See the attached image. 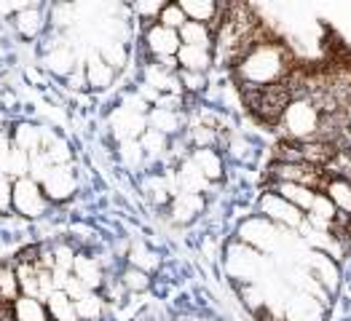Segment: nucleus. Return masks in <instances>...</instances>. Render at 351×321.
I'll list each match as a JSON object with an SVG mask.
<instances>
[{"instance_id": "obj_1", "label": "nucleus", "mask_w": 351, "mask_h": 321, "mask_svg": "<svg viewBox=\"0 0 351 321\" xmlns=\"http://www.w3.org/2000/svg\"><path fill=\"white\" fill-rule=\"evenodd\" d=\"M234 75L239 88H268L285 84L293 75V51L276 38L261 40L236 64Z\"/></svg>"}, {"instance_id": "obj_2", "label": "nucleus", "mask_w": 351, "mask_h": 321, "mask_svg": "<svg viewBox=\"0 0 351 321\" xmlns=\"http://www.w3.org/2000/svg\"><path fill=\"white\" fill-rule=\"evenodd\" d=\"M279 123H282L287 140H293V142L317 140L319 126H322V110L317 107V102L311 97H295Z\"/></svg>"}, {"instance_id": "obj_3", "label": "nucleus", "mask_w": 351, "mask_h": 321, "mask_svg": "<svg viewBox=\"0 0 351 321\" xmlns=\"http://www.w3.org/2000/svg\"><path fill=\"white\" fill-rule=\"evenodd\" d=\"M263 268L265 260L261 252H255L252 246L241 244L239 238L234 244H228V249H226V270H228V276L234 279L236 284H241V287L258 284L261 276H263Z\"/></svg>"}, {"instance_id": "obj_4", "label": "nucleus", "mask_w": 351, "mask_h": 321, "mask_svg": "<svg viewBox=\"0 0 351 321\" xmlns=\"http://www.w3.org/2000/svg\"><path fill=\"white\" fill-rule=\"evenodd\" d=\"M239 241L252 246L255 252H276L285 241V228L274 225L271 220H265L263 214L258 217H247L241 225H239Z\"/></svg>"}, {"instance_id": "obj_5", "label": "nucleus", "mask_w": 351, "mask_h": 321, "mask_svg": "<svg viewBox=\"0 0 351 321\" xmlns=\"http://www.w3.org/2000/svg\"><path fill=\"white\" fill-rule=\"evenodd\" d=\"M258 211L263 214L265 220H271L274 225L285 228V231H300L306 225V211H300L298 206H293L290 201H285L279 193L265 190L258 201Z\"/></svg>"}, {"instance_id": "obj_6", "label": "nucleus", "mask_w": 351, "mask_h": 321, "mask_svg": "<svg viewBox=\"0 0 351 321\" xmlns=\"http://www.w3.org/2000/svg\"><path fill=\"white\" fill-rule=\"evenodd\" d=\"M268 179L271 182H298V185H306V188H314V190H324V182H327V172L317 169L311 164H285V161H274L268 166Z\"/></svg>"}, {"instance_id": "obj_7", "label": "nucleus", "mask_w": 351, "mask_h": 321, "mask_svg": "<svg viewBox=\"0 0 351 321\" xmlns=\"http://www.w3.org/2000/svg\"><path fill=\"white\" fill-rule=\"evenodd\" d=\"M49 206V198L40 188V182H35L32 177H22V179H14V211L27 217V220H35L46 211Z\"/></svg>"}, {"instance_id": "obj_8", "label": "nucleus", "mask_w": 351, "mask_h": 321, "mask_svg": "<svg viewBox=\"0 0 351 321\" xmlns=\"http://www.w3.org/2000/svg\"><path fill=\"white\" fill-rule=\"evenodd\" d=\"M145 49L150 51L153 59H167V57H177L180 49H182V40H180V32L177 29H169L164 25H150L145 27Z\"/></svg>"}, {"instance_id": "obj_9", "label": "nucleus", "mask_w": 351, "mask_h": 321, "mask_svg": "<svg viewBox=\"0 0 351 321\" xmlns=\"http://www.w3.org/2000/svg\"><path fill=\"white\" fill-rule=\"evenodd\" d=\"M303 265L308 268V273L327 290V294L338 292V287H341V268H338V263H335L332 257H327L322 252H314V249H311V252L306 255Z\"/></svg>"}, {"instance_id": "obj_10", "label": "nucleus", "mask_w": 351, "mask_h": 321, "mask_svg": "<svg viewBox=\"0 0 351 321\" xmlns=\"http://www.w3.org/2000/svg\"><path fill=\"white\" fill-rule=\"evenodd\" d=\"M40 188H43L49 201H70L75 188H78V179L70 172V166H54L49 177L40 182Z\"/></svg>"}, {"instance_id": "obj_11", "label": "nucleus", "mask_w": 351, "mask_h": 321, "mask_svg": "<svg viewBox=\"0 0 351 321\" xmlns=\"http://www.w3.org/2000/svg\"><path fill=\"white\" fill-rule=\"evenodd\" d=\"M113 131L121 142H129V140H140L147 131V118L145 113H137L134 107L123 105L121 110L113 113Z\"/></svg>"}, {"instance_id": "obj_12", "label": "nucleus", "mask_w": 351, "mask_h": 321, "mask_svg": "<svg viewBox=\"0 0 351 321\" xmlns=\"http://www.w3.org/2000/svg\"><path fill=\"white\" fill-rule=\"evenodd\" d=\"M285 321H324V303L306 292H298L287 300Z\"/></svg>"}, {"instance_id": "obj_13", "label": "nucleus", "mask_w": 351, "mask_h": 321, "mask_svg": "<svg viewBox=\"0 0 351 321\" xmlns=\"http://www.w3.org/2000/svg\"><path fill=\"white\" fill-rule=\"evenodd\" d=\"M180 8L185 11L188 22L209 25L212 32L220 27V22H223V5H217L215 0H180Z\"/></svg>"}, {"instance_id": "obj_14", "label": "nucleus", "mask_w": 351, "mask_h": 321, "mask_svg": "<svg viewBox=\"0 0 351 321\" xmlns=\"http://www.w3.org/2000/svg\"><path fill=\"white\" fill-rule=\"evenodd\" d=\"M335 220H338V209L332 206V201L324 193H319L314 206L306 211V225L311 231H319V233H332Z\"/></svg>"}, {"instance_id": "obj_15", "label": "nucleus", "mask_w": 351, "mask_h": 321, "mask_svg": "<svg viewBox=\"0 0 351 321\" xmlns=\"http://www.w3.org/2000/svg\"><path fill=\"white\" fill-rule=\"evenodd\" d=\"M177 190L180 193H204L212 188V182L202 175V169L193 164V158L188 155V158H182V164H180V169H177Z\"/></svg>"}, {"instance_id": "obj_16", "label": "nucleus", "mask_w": 351, "mask_h": 321, "mask_svg": "<svg viewBox=\"0 0 351 321\" xmlns=\"http://www.w3.org/2000/svg\"><path fill=\"white\" fill-rule=\"evenodd\" d=\"M268 190L279 193L285 201H290L293 206H298L300 211H308V209L314 206V201H317V196H319V190L306 188V185H298V182H271Z\"/></svg>"}, {"instance_id": "obj_17", "label": "nucleus", "mask_w": 351, "mask_h": 321, "mask_svg": "<svg viewBox=\"0 0 351 321\" xmlns=\"http://www.w3.org/2000/svg\"><path fill=\"white\" fill-rule=\"evenodd\" d=\"M204 211V196L199 193H177L169 204V214L175 222H191Z\"/></svg>"}, {"instance_id": "obj_18", "label": "nucleus", "mask_w": 351, "mask_h": 321, "mask_svg": "<svg viewBox=\"0 0 351 321\" xmlns=\"http://www.w3.org/2000/svg\"><path fill=\"white\" fill-rule=\"evenodd\" d=\"M8 308H11V316H14V321H51L46 303H43V300H38V297L19 294V297H16V300H14Z\"/></svg>"}, {"instance_id": "obj_19", "label": "nucleus", "mask_w": 351, "mask_h": 321, "mask_svg": "<svg viewBox=\"0 0 351 321\" xmlns=\"http://www.w3.org/2000/svg\"><path fill=\"white\" fill-rule=\"evenodd\" d=\"M322 193L332 201L338 214L351 217V179H346V177H327Z\"/></svg>"}, {"instance_id": "obj_20", "label": "nucleus", "mask_w": 351, "mask_h": 321, "mask_svg": "<svg viewBox=\"0 0 351 321\" xmlns=\"http://www.w3.org/2000/svg\"><path fill=\"white\" fill-rule=\"evenodd\" d=\"M193 164L202 169V175L209 179V182H220L223 175H226V166H223V155L215 150V147H202V150H193L191 153Z\"/></svg>"}, {"instance_id": "obj_21", "label": "nucleus", "mask_w": 351, "mask_h": 321, "mask_svg": "<svg viewBox=\"0 0 351 321\" xmlns=\"http://www.w3.org/2000/svg\"><path fill=\"white\" fill-rule=\"evenodd\" d=\"M177 62H180V70H188V73H206L215 62V54L209 49H199V46H182L180 54H177Z\"/></svg>"}, {"instance_id": "obj_22", "label": "nucleus", "mask_w": 351, "mask_h": 321, "mask_svg": "<svg viewBox=\"0 0 351 321\" xmlns=\"http://www.w3.org/2000/svg\"><path fill=\"white\" fill-rule=\"evenodd\" d=\"M46 308H49L51 321H81L78 311H75V300L64 290H54V292L49 294Z\"/></svg>"}, {"instance_id": "obj_23", "label": "nucleus", "mask_w": 351, "mask_h": 321, "mask_svg": "<svg viewBox=\"0 0 351 321\" xmlns=\"http://www.w3.org/2000/svg\"><path fill=\"white\" fill-rule=\"evenodd\" d=\"M11 22H14V29L22 35V38H38L40 35V29H43V14H40V8H35V5H25L19 14H14L11 16Z\"/></svg>"}, {"instance_id": "obj_24", "label": "nucleus", "mask_w": 351, "mask_h": 321, "mask_svg": "<svg viewBox=\"0 0 351 321\" xmlns=\"http://www.w3.org/2000/svg\"><path fill=\"white\" fill-rule=\"evenodd\" d=\"M73 276L81 279V281L86 284V290H91V292H97V290L105 284V279H102V268H99V263H97L94 257H88V255H78V257H75Z\"/></svg>"}, {"instance_id": "obj_25", "label": "nucleus", "mask_w": 351, "mask_h": 321, "mask_svg": "<svg viewBox=\"0 0 351 321\" xmlns=\"http://www.w3.org/2000/svg\"><path fill=\"white\" fill-rule=\"evenodd\" d=\"M86 78H88V86L102 91V88H108L113 84L116 70L99 57V51H97V54H91V57L86 59Z\"/></svg>"}, {"instance_id": "obj_26", "label": "nucleus", "mask_w": 351, "mask_h": 321, "mask_svg": "<svg viewBox=\"0 0 351 321\" xmlns=\"http://www.w3.org/2000/svg\"><path fill=\"white\" fill-rule=\"evenodd\" d=\"M14 145L19 150H25L29 155L40 153L43 150V129L40 126H32V123H16L14 126Z\"/></svg>"}, {"instance_id": "obj_27", "label": "nucleus", "mask_w": 351, "mask_h": 321, "mask_svg": "<svg viewBox=\"0 0 351 321\" xmlns=\"http://www.w3.org/2000/svg\"><path fill=\"white\" fill-rule=\"evenodd\" d=\"M180 40L182 46H199V49H215V32L209 25H202V22H188L185 27L180 29Z\"/></svg>"}, {"instance_id": "obj_28", "label": "nucleus", "mask_w": 351, "mask_h": 321, "mask_svg": "<svg viewBox=\"0 0 351 321\" xmlns=\"http://www.w3.org/2000/svg\"><path fill=\"white\" fill-rule=\"evenodd\" d=\"M43 67L46 70H51L54 75H59V78H67L70 73H75V54L67 49V46H62V49H51L49 54H46V59H43Z\"/></svg>"}, {"instance_id": "obj_29", "label": "nucleus", "mask_w": 351, "mask_h": 321, "mask_svg": "<svg viewBox=\"0 0 351 321\" xmlns=\"http://www.w3.org/2000/svg\"><path fill=\"white\" fill-rule=\"evenodd\" d=\"M180 126H182V118L177 110H164V107H153L150 113H147V129H156V131H161V134H177L180 131Z\"/></svg>"}, {"instance_id": "obj_30", "label": "nucleus", "mask_w": 351, "mask_h": 321, "mask_svg": "<svg viewBox=\"0 0 351 321\" xmlns=\"http://www.w3.org/2000/svg\"><path fill=\"white\" fill-rule=\"evenodd\" d=\"M158 257H156V252L153 249H147L143 241H137V244H132V249H129V265L132 268H137V270H145V273H153L156 268H158Z\"/></svg>"}, {"instance_id": "obj_31", "label": "nucleus", "mask_w": 351, "mask_h": 321, "mask_svg": "<svg viewBox=\"0 0 351 321\" xmlns=\"http://www.w3.org/2000/svg\"><path fill=\"white\" fill-rule=\"evenodd\" d=\"M19 276H16V268L11 265H3L0 268V303L3 305H11L16 297H19Z\"/></svg>"}, {"instance_id": "obj_32", "label": "nucleus", "mask_w": 351, "mask_h": 321, "mask_svg": "<svg viewBox=\"0 0 351 321\" xmlns=\"http://www.w3.org/2000/svg\"><path fill=\"white\" fill-rule=\"evenodd\" d=\"M75 311H78L81 321H97L105 311V300L97 292H86L81 300H75Z\"/></svg>"}, {"instance_id": "obj_33", "label": "nucleus", "mask_w": 351, "mask_h": 321, "mask_svg": "<svg viewBox=\"0 0 351 321\" xmlns=\"http://www.w3.org/2000/svg\"><path fill=\"white\" fill-rule=\"evenodd\" d=\"M99 57L105 59L113 70H121L126 64V46L118 40V38H105L99 43Z\"/></svg>"}, {"instance_id": "obj_34", "label": "nucleus", "mask_w": 351, "mask_h": 321, "mask_svg": "<svg viewBox=\"0 0 351 321\" xmlns=\"http://www.w3.org/2000/svg\"><path fill=\"white\" fill-rule=\"evenodd\" d=\"M217 131H220V129H215V126L193 123V126H191V131H188V140H191L193 150H202V147H215V142H217Z\"/></svg>"}, {"instance_id": "obj_35", "label": "nucleus", "mask_w": 351, "mask_h": 321, "mask_svg": "<svg viewBox=\"0 0 351 321\" xmlns=\"http://www.w3.org/2000/svg\"><path fill=\"white\" fill-rule=\"evenodd\" d=\"M158 25L180 32V29L188 25V16H185V11L180 8V3H167L164 11H161V16H158Z\"/></svg>"}, {"instance_id": "obj_36", "label": "nucleus", "mask_w": 351, "mask_h": 321, "mask_svg": "<svg viewBox=\"0 0 351 321\" xmlns=\"http://www.w3.org/2000/svg\"><path fill=\"white\" fill-rule=\"evenodd\" d=\"M164 5L167 3H161V0H140V3H134L132 8H134V14L145 22V27H150V25H156L158 22V16H161V11H164Z\"/></svg>"}, {"instance_id": "obj_37", "label": "nucleus", "mask_w": 351, "mask_h": 321, "mask_svg": "<svg viewBox=\"0 0 351 321\" xmlns=\"http://www.w3.org/2000/svg\"><path fill=\"white\" fill-rule=\"evenodd\" d=\"M5 175L11 179H22V177H29V153L19 150L14 145V153H11V161H8V172Z\"/></svg>"}, {"instance_id": "obj_38", "label": "nucleus", "mask_w": 351, "mask_h": 321, "mask_svg": "<svg viewBox=\"0 0 351 321\" xmlns=\"http://www.w3.org/2000/svg\"><path fill=\"white\" fill-rule=\"evenodd\" d=\"M51 257H54V268L57 270H64V273H70L73 270V265H75V257H78V252H73V246L70 244H54V249H51Z\"/></svg>"}, {"instance_id": "obj_39", "label": "nucleus", "mask_w": 351, "mask_h": 321, "mask_svg": "<svg viewBox=\"0 0 351 321\" xmlns=\"http://www.w3.org/2000/svg\"><path fill=\"white\" fill-rule=\"evenodd\" d=\"M121 284H123L129 292H143V290L150 287V279H147L145 270H137V268L129 265V268L121 273Z\"/></svg>"}, {"instance_id": "obj_40", "label": "nucleus", "mask_w": 351, "mask_h": 321, "mask_svg": "<svg viewBox=\"0 0 351 321\" xmlns=\"http://www.w3.org/2000/svg\"><path fill=\"white\" fill-rule=\"evenodd\" d=\"M140 145H143L147 155H161L167 150V145H169V140H167V134H161L156 129H147L145 134L140 137Z\"/></svg>"}, {"instance_id": "obj_41", "label": "nucleus", "mask_w": 351, "mask_h": 321, "mask_svg": "<svg viewBox=\"0 0 351 321\" xmlns=\"http://www.w3.org/2000/svg\"><path fill=\"white\" fill-rule=\"evenodd\" d=\"M180 86L191 94H199L206 88V73H188V70H180Z\"/></svg>"}, {"instance_id": "obj_42", "label": "nucleus", "mask_w": 351, "mask_h": 321, "mask_svg": "<svg viewBox=\"0 0 351 321\" xmlns=\"http://www.w3.org/2000/svg\"><path fill=\"white\" fill-rule=\"evenodd\" d=\"M145 150L140 145V140H129V142H121V158L129 164V166H137L143 161Z\"/></svg>"}, {"instance_id": "obj_43", "label": "nucleus", "mask_w": 351, "mask_h": 321, "mask_svg": "<svg viewBox=\"0 0 351 321\" xmlns=\"http://www.w3.org/2000/svg\"><path fill=\"white\" fill-rule=\"evenodd\" d=\"M14 153V134L8 129H0V172H8V161Z\"/></svg>"}, {"instance_id": "obj_44", "label": "nucleus", "mask_w": 351, "mask_h": 321, "mask_svg": "<svg viewBox=\"0 0 351 321\" xmlns=\"http://www.w3.org/2000/svg\"><path fill=\"white\" fill-rule=\"evenodd\" d=\"M8 209H14V182L0 172V214H5Z\"/></svg>"}, {"instance_id": "obj_45", "label": "nucleus", "mask_w": 351, "mask_h": 321, "mask_svg": "<svg viewBox=\"0 0 351 321\" xmlns=\"http://www.w3.org/2000/svg\"><path fill=\"white\" fill-rule=\"evenodd\" d=\"M228 150H231V155H234L236 161H252V155H255V150H252V145H250L247 140H241V137H236V140H231V145H228Z\"/></svg>"}, {"instance_id": "obj_46", "label": "nucleus", "mask_w": 351, "mask_h": 321, "mask_svg": "<svg viewBox=\"0 0 351 321\" xmlns=\"http://www.w3.org/2000/svg\"><path fill=\"white\" fill-rule=\"evenodd\" d=\"M54 22L57 25H73L75 22V5H54Z\"/></svg>"}, {"instance_id": "obj_47", "label": "nucleus", "mask_w": 351, "mask_h": 321, "mask_svg": "<svg viewBox=\"0 0 351 321\" xmlns=\"http://www.w3.org/2000/svg\"><path fill=\"white\" fill-rule=\"evenodd\" d=\"M67 86L73 88V91H81V88H86L88 86L86 70H84V67H75V73H70V75H67Z\"/></svg>"}, {"instance_id": "obj_48", "label": "nucleus", "mask_w": 351, "mask_h": 321, "mask_svg": "<svg viewBox=\"0 0 351 321\" xmlns=\"http://www.w3.org/2000/svg\"><path fill=\"white\" fill-rule=\"evenodd\" d=\"M0 321H5V305L0 308Z\"/></svg>"}, {"instance_id": "obj_49", "label": "nucleus", "mask_w": 351, "mask_h": 321, "mask_svg": "<svg viewBox=\"0 0 351 321\" xmlns=\"http://www.w3.org/2000/svg\"><path fill=\"white\" fill-rule=\"evenodd\" d=\"M349 134H351V123H349Z\"/></svg>"}]
</instances>
